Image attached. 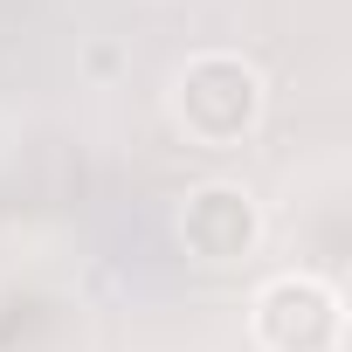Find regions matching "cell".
<instances>
[{
    "label": "cell",
    "instance_id": "obj_2",
    "mask_svg": "<svg viewBox=\"0 0 352 352\" xmlns=\"http://www.w3.org/2000/svg\"><path fill=\"white\" fill-rule=\"evenodd\" d=\"M256 331L270 352H324L338 338V297L311 276H276L256 297Z\"/></svg>",
    "mask_w": 352,
    "mask_h": 352
},
{
    "label": "cell",
    "instance_id": "obj_1",
    "mask_svg": "<svg viewBox=\"0 0 352 352\" xmlns=\"http://www.w3.org/2000/svg\"><path fill=\"white\" fill-rule=\"evenodd\" d=\"M256 104H263V83H256V69L235 63V56H201V63L180 76V118H187L201 138H214V145L242 138L249 118H256Z\"/></svg>",
    "mask_w": 352,
    "mask_h": 352
},
{
    "label": "cell",
    "instance_id": "obj_3",
    "mask_svg": "<svg viewBox=\"0 0 352 352\" xmlns=\"http://www.w3.org/2000/svg\"><path fill=\"white\" fill-rule=\"evenodd\" d=\"M180 235L208 256V263H228L256 242V208L242 187H201L187 194V214H180Z\"/></svg>",
    "mask_w": 352,
    "mask_h": 352
}]
</instances>
